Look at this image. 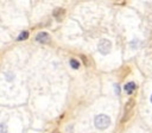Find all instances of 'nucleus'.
<instances>
[{
	"label": "nucleus",
	"mask_w": 152,
	"mask_h": 133,
	"mask_svg": "<svg viewBox=\"0 0 152 133\" xmlns=\"http://www.w3.org/2000/svg\"><path fill=\"white\" fill-rule=\"evenodd\" d=\"M94 124L99 129H104L110 125V118L104 114H99L95 116Z\"/></svg>",
	"instance_id": "f257e3e1"
},
{
	"label": "nucleus",
	"mask_w": 152,
	"mask_h": 133,
	"mask_svg": "<svg viewBox=\"0 0 152 133\" xmlns=\"http://www.w3.org/2000/svg\"><path fill=\"white\" fill-rule=\"evenodd\" d=\"M110 48H112V43L108 39H101V42L99 43V51L102 55L108 53L110 51Z\"/></svg>",
	"instance_id": "f03ea898"
},
{
	"label": "nucleus",
	"mask_w": 152,
	"mask_h": 133,
	"mask_svg": "<svg viewBox=\"0 0 152 133\" xmlns=\"http://www.w3.org/2000/svg\"><path fill=\"white\" fill-rule=\"evenodd\" d=\"M36 40L39 42V43H48L50 40V36L46 32H39L36 36Z\"/></svg>",
	"instance_id": "7ed1b4c3"
},
{
	"label": "nucleus",
	"mask_w": 152,
	"mask_h": 133,
	"mask_svg": "<svg viewBox=\"0 0 152 133\" xmlns=\"http://www.w3.org/2000/svg\"><path fill=\"white\" fill-rule=\"evenodd\" d=\"M135 88H137V86H135L134 82H128V83H126L125 87H124V89H125V91H126L127 94H132V93L135 90Z\"/></svg>",
	"instance_id": "20e7f679"
},
{
	"label": "nucleus",
	"mask_w": 152,
	"mask_h": 133,
	"mask_svg": "<svg viewBox=\"0 0 152 133\" xmlns=\"http://www.w3.org/2000/svg\"><path fill=\"white\" fill-rule=\"evenodd\" d=\"M27 37H28V32H27V31H23V32H21V33L18 36L17 40H25Z\"/></svg>",
	"instance_id": "39448f33"
},
{
	"label": "nucleus",
	"mask_w": 152,
	"mask_h": 133,
	"mask_svg": "<svg viewBox=\"0 0 152 133\" xmlns=\"http://www.w3.org/2000/svg\"><path fill=\"white\" fill-rule=\"evenodd\" d=\"M70 65H71V68L72 69H78V66H80V63H78V61L77 59H70Z\"/></svg>",
	"instance_id": "423d86ee"
},
{
	"label": "nucleus",
	"mask_w": 152,
	"mask_h": 133,
	"mask_svg": "<svg viewBox=\"0 0 152 133\" xmlns=\"http://www.w3.org/2000/svg\"><path fill=\"white\" fill-rule=\"evenodd\" d=\"M151 102H152V95H151Z\"/></svg>",
	"instance_id": "0eeeda50"
},
{
	"label": "nucleus",
	"mask_w": 152,
	"mask_h": 133,
	"mask_svg": "<svg viewBox=\"0 0 152 133\" xmlns=\"http://www.w3.org/2000/svg\"><path fill=\"white\" fill-rule=\"evenodd\" d=\"M53 133H58V132H53Z\"/></svg>",
	"instance_id": "6e6552de"
}]
</instances>
